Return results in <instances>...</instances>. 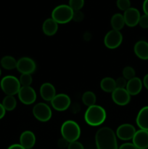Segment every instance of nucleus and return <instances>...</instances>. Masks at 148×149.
I'll list each match as a JSON object with an SVG mask.
<instances>
[{
  "label": "nucleus",
  "instance_id": "obj_10",
  "mask_svg": "<svg viewBox=\"0 0 148 149\" xmlns=\"http://www.w3.org/2000/svg\"><path fill=\"white\" fill-rule=\"evenodd\" d=\"M16 68L22 74H31L36 71V65L35 61L28 57L20 58L17 62Z\"/></svg>",
  "mask_w": 148,
  "mask_h": 149
},
{
  "label": "nucleus",
  "instance_id": "obj_9",
  "mask_svg": "<svg viewBox=\"0 0 148 149\" xmlns=\"http://www.w3.org/2000/svg\"><path fill=\"white\" fill-rule=\"evenodd\" d=\"M17 95H18L19 100L25 105L33 104L36 100V91L30 86L21 87Z\"/></svg>",
  "mask_w": 148,
  "mask_h": 149
},
{
  "label": "nucleus",
  "instance_id": "obj_38",
  "mask_svg": "<svg viewBox=\"0 0 148 149\" xmlns=\"http://www.w3.org/2000/svg\"><path fill=\"white\" fill-rule=\"evenodd\" d=\"M5 113H6V110L4 109V108L3 107L2 104L0 103V119H2V118L4 117V115H5Z\"/></svg>",
  "mask_w": 148,
  "mask_h": 149
},
{
  "label": "nucleus",
  "instance_id": "obj_35",
  "mask_svg": "<svg viewBox=\"0 0 148 149\" xmlns=\"http://www.w3.org/2000/svg\"><path fill=\"white\" fill-rule=\"evenodd\" d=\"M68 143H68L66 140H65L62 138L58 141V146L61 148H65V147H68Z\"/></svg>",
  "mask_w": 148,
  "mask_h": 149
},
{
  "label": "nucleus",
  "instance_id": "obj_16",
  "mask_svg": "<svg viewBox=\"0 0 148 149\" xmlns=\"http://www.w3.org/2000/svg\"><path fill=\"white\" fill-rule=\"evenodd\" d=\"M36 143V136L34 133L30 130L22 132L20 137V144L26 149L32 148Z\"/></svg>",
  "mask_w": 148,
  "mask_h": 149
},
{
  "label": "nucleus",
  "instance_id": "obj_30",
  "mask_svg": "<svg viewBox=\"0 0 148 149\" xmlns=\"http://www.w3.org/2000/svg\"><path fill=\"white\" fill-rule=\"evenodd\" d=\"M139 25L142 29H148V15L145 14H144L143 15H141L139 21Z\"/></svg>",
  "mask_w": 148,
  "mask_h": 149
},
{
  "label": "nucleus",
  "instance_id": "obj_33",
  "mask_svg": "<svg viewBox=\"0 0 148 149\" xmlns=\"http://www.w3.org/2000/svg\"><path fill=\"white\" fill-rule=\"evenodd\" d=\"M68 149H84V148L81 143L76 141L74 142L69 143L68 146Z\"/></svg>",
  "mask_w": 148,
  "mask_h": 149
},
{
  "label": "nucleus",
  "instance_id": "obj_8",
  "mask_svg": "<svg viewBox=\"0 0 148 149\" xmlns=\"http://www.w3.org/2000/svg\"><path fill=\"white\" fill-rule=\"evenodd\" d=\"M71 100L69 96L64 93L57 94L51 100V105L55 110L57 111H64L69 108Z\"/></svg>",
  "mask_w": 148,
  "mask_h": 149
},
{
  "label": "nucleus",
  "instance_id": "obj_26",
  "mask_svg": "<svg viewBox=\"0 0 148 149\" xmlns=\"http://www.w3.org/2000/svg\"><path fill=\"white\" fill-rule=\"evenodd\" d=\"M19 81H20L21 87H29L33 81L31 74H22L20 77V79H19Z\"/></svg>",
  "mask_w": 148,
  "mask_h": 149
},
{
  "label": "nucleus",
  "instance_id": "obj_14",
  "mask_svg": "<svg viewBox=\"0 0 148 149\" xmlns=\"http://www.w3.org/2000/svg\"><path fill=\"white\" fill-rule=\"evenodd\" d=\"M133 144L138 149L148 148V131L139 129L136 131L132 139Z\"/></svg>",
  "mask_w": 148,
  "mask_h": 149
},
{
  "label": "nucleus",
  "instance_id": "obj_22",
  "mask_svg": "<svg viewBox=\"0 0 148 149\" xmlns=\"http://www.w3.org/2000/svg\"><path fill=\"white\" fill-rule=\"evenodd\" d=\"M110 24H111L113 30L120 31L125 26V21L123 15L120 13H115L113 15L110 20Z\"/></svg>",
  "mask_w": 148,
  "mask_h": 149
},
{
  "label": "nucleus",
  "instance_id": "obj_42",
  "mask_svg": "<svg viewBox=\"0 0 148 149\" xmlns=\"http://www.w3.org/2000/svg\"><path fill=\"white\" fill-rule=\"evenodd\" d=\"M147 149H148V148H147Z\"/></svg>",
  "mask_w": 148,
  "mask_h": 149
},
{
  "label": "nucleus",
  "instance_id": "obj_28",
  "mask_svg": "<svg viewBox=\"0 0 148 149\" xmlns=\"http://www.w3.org/2000/svg\"><path fill=\"white\" fill-rule=\"evenodd\" d=\"M68 5L73 11L81 10L84 5V0H69Z\"/></svg>",
  "mask_w": 148,
  "mask_h": 149
},
{
  "label": "nucleus",
  "instance_id": "obj_18",
  "mask_svg": "<svg viewBox=\"0 0 148 149\" xmlns=\"http://www.w3.org/2000/svg\"><path fill=\"white\" fill-rule=\"evenodd\" d=\"M134 53L139 59L147 61L148 60V42L146 41H138L133 47Z\"/></svg>",
  "mask_w": 148,
  "mask_h": 149
},
{
  "label": "nucleus",
  "instance_id": "obj_15",
  "mask_svg": "<svg viewBox=\"0 0 148 149\" xmlns=\"http://www.w3.org/2000/svg\"><path fill=\"white\" fill-rule=\"evenodd\" d=\"M142 87H143V83L142 80L139 77H135L134 78L127 81L126 90L130 95H136L141 93Z\"/></svg>",
  "mask_w": 148,
  "mask_h": 149
},
{
  "label": "nucleus",
  "instance_id": "obj_2",
  "mask_svg": "<svg viewBox=\"0 0 148 149\" xmlns=\"http://www.w3.org/2000/svg\"><path fill=\"white\" fill-rule=\"evenodd\" d=\"M106 111L104 108L98 105L88 107L84 113V120L90 126L97 127L102 125L106 119Z\"/></svg>",
  "mask_w": 148,
  "mask_h": 149
},
{
  "label": "nucleus",
  "instance_id": "obj_13",
  "mask_svg": "<svg viewBox=\"0 0 148 149\" xmlns=\"http://www.w3.org/2000/svg\"><path fill=\"white\" fill-rule=\"evenodd\" d=\"M112 99L116 105L123 106L129 104L131 100V95L126 89L116 88L112 93Z\"/></svg>",
  "mask_w": 148,
  "mask_h": 149
},
{
  "label": "nucleus",
  "instance_id": "obj_39",
  "mask_svg": "<svg viewBox=\"0 0 148 149\" xmlns=\"http://www.w3.org/2000/svg\"><path fill=\"white\" fill-rule=\"evenodd\" d=\"M7 149H26L23 148L20 144H13L11 145Z\"/></svg>",
  "mask_w": 148,
  "mask_h": 149
},
{
  "label": "nucleus",
  "instance_id": "obj_7",
  "mask_svg": "<svg viewBox=\"0 0 148 149\" xmlns=\"http://www.w3.org/2000/svg\"><path fill=\"white\" fill-rule=\"evenodd\" d=\"M123 42V35L119 31L110 30L106 33L104 39V44L108 49H115L120 46Z\"/></svg>",
  "mask_w": 148,
  "mask_h": 149
},
{
  "label": "nucleus",
  "instance_id": "obj_21",
  "mask_svg": "<svg viewBox=\"0 0 148 149\" xmlns=\"http://www.w3.org/2000/svg\"><path fill=\"white\" fill-rule=\"evenodd\" d=\"M100 87L105 93H112L116 89L115 80L111 77H105L100 81Z\"/></svg>",
  "mask_w": 148,
  "mask_h": 149
},
{
  "label": "nucleus",
  "instance_id": "obj_25",
  "mask_svg": "<svg viewBox=\"0 0 148 149\" xmlns=\"http://www.w3.org/2000/svg\"><path fill=\"white\" fill-rule=\"evenodd\" d=\"M82 101L85 106L90 107L94 105H96L97 97L95 94L91 91H86L83 94Z\"/></svg>",
  "mask_w": 148,
  "mask_h": 149
},
{
  "label": "nucleus",
  "instance_id": "obj_37",
  "mask_svg": "<svg viewBox=\"0 0 148 149\" xmlns=\"http://www.w3.org/2000/svg\"><path fill=\"white\" fill-rule=\"evenodd\" d=\"M142 83H143L144 87L148 90V74H147L144 77L143 80H142Z\"/></svg>",
  "mask_w": 148,
  "mask_h": 149
},
{
  "label": "nucleus",
  "instance_id": "obj_4",
  "mask_svg": "<svg viewBox=\"0 0 148 149\" xmlns=\"http://www.w3.org/2000/svg\"><path fill=\"white\" fill-rule=\"evenodd\" d=\"M73 10L68 4H60L54 8L52 12V18L58 24H65L73 19Z\"/></svg>",
  "mask_w": 148,
  "mask_h": 149
},
{
  "label": "nucleus",
  "instance_id": "obj_11",
  "mask_svg": "<svg viewBox=\"0 0 148 149\" xmlns=\"http://www.w3.org/2000/svg\"><path fill=\"white\" fill-rule=\"evenodd\" d=\"M136 129L131 124H123L117 128L116 136L122 141H129L133 139Z\"/></svg>",
  "mask_w": 148,
  "mask_h": 149
},
{
  "label": "nucleus",
  "instance_id": "obj_24",
  "mask_svg": "<svg viewBox=\"0 0 148 149\" xmlns=\"http://www.w3.org/2000/svg\"><path fill=\"white\" fill-rule=\"evenodd\" d=\"M2 106L6 111H11L17 106V100L13 95H7L2 101Z\"/></svg>",
  "mask_w": 148,
  "mask_h": 149
},
{
  "label": "nucleus",
  "instance_id": "obj_23",
  "mask_svg": "<svg viewBox=\"0 0 148 149\" xmlns=\"http://www.w3.org/2000/svg\"><path fill=\"white\" fill-rule=\"evenodd\" d=\"M17 61H16L15 58L10 55L3 57L0 61L2 68L6 70L15 69L17 67Z\"/></svg>",
  "mask_w": 148,
  "mask_h": 149
},
{
  "label": "nucleus",
  "instance_id": "obj_32",
  "mask_svg": "<svg viewBox=\"0 0 148 149\" xmlns=\"http://www.w3.org/2000/svg\"><path fill=\"white\" fill-rule=\"evenodd\" d=\"M84 15L81 10H77V11H73V20L75 22H81L84 20Z\"/></svg>",
  "mask_w": 148,
  "mask_h": 149
},
{
  "label": "nucleus",
  "instance_id": "obj_36",
  "mask_svg": "<svg viewBox=\"0 0 148 149\" xmlns=\"http://www.w3.org/2000/svg\"><path fill=\"white\" fill-rule=\"evenodd\" d=\"M142 9H143L144 13L148 15V0H145L142 4Z\"/></svg>",
  "mask_w": 148,
  "mask_h": 149
},
{
  "label": "nucleus",
  "instance_id": "obj_20",
  "mask_svg": "<svg viewBox=\"0 0 148 149\" xmlns=\"http://www.w3.org/2000/svg\"><path fill=\"white\" fill-rule=\"evenodd\" d=\"M58 30V23L55 20L49 17L46 19L42 25V31L44 33L48 36H54Z\"/></svg>",
  "mask_w": 148,
  "mask_h": 149
},
{
  "label": "nucleus",
  "instance_id": "obj_41",
  "mask_svg": "<svg viewBox=\"0 0 148 149\" xmlns=\"http://www.w3.org/2000/svg\"><path fill=\"white\" fill-rule=\"evenodd\" d=\"M30 149H32V148H30Z\"/></svg>",
  "mask_w": 148,
  "mask_h": 149
},
{
  "label": "nucleus",
  "instance_id": "obj_27",
  "mask_svg": "<svg viewBox=\"0 0 148 149\" xmlns=\"http://www.w3.org/2000/svg\"><path fill=\"white\" fill-rule=\"evenodd\" d=\"M136 77V71L131 66H126L123 69V77L127 81Z\"/></svg>",
  "mask_w": 148,
  "mask_h": 149
},
{
  "label": "nucleus",
  "instance_id": "obj_1",
  "mask_svg": "<svg viewBox=\"0 0 148 149\" xmlns=\"http://www.w3.org/2000/svg\"><path fill=\"white\" fill-rule=\"evenodd\" d=\"M95 143L97 149H118L115 133L111 128L107 127L97 130L95 135Z\"/></svg>",
  "mask_w": 148,
  "mask_h": 149
},
{
  "label": "nucleus",
  "instance_id": "obj_19",
  "mask_svg": "<svg viewBox=\"0 0 148 149\" xmlns=\"http://www.w3.org/2000/svg\"><path fill=\"white\" fill-rule=\"evenodd\" d=\"M136 122L139 129L148 131V106L139 110L136 116Z\"/></svg>",
  "mask_w": 148,
  "mask_h": 149
},
{
  "label": "nucleus",
  "instance_id": "obj_29",
  "mask_svg": "<svg viewBox=\"0 0 148 149\" xmlns=\"http://www.w3.org/2000/svg\"><path fill=\"white\" fill-rule=\"evenodd\" d=\"M116 4H117L118 8L123 12H125L131 7L130 0H117Z\"/></svg>",
  "mask_w": 148,
  "mask_h": 149
},
{
  "label": "nucleus",
  "instance_id": "obj_12",
  "mask_svg": "<svg viewBox=\"0 0 148 149\" xmlns=\"http://www.w3.org/2000/svg\"><path fill=\"white\" fill-rule=\"evenodd\" d=\"M123 16L124 18L125 25L129 27H134L139 24L141 15L137 9L131 7L124 12Z\"/></svg>",
  "mask_w": 148,
  "mask_h": 149
},
{
  "label": "nucleus",
  "instance_id": "obj_17",
  "mask_svg": "<svg viewBox=\"0 0 148 149\" xmlns=\"http://www.w3.org/2000/svg\"><path fill=\"white\" fill-rule=\"evenodd\" d=\"M40 95L43 100L51 102L57 95L55 87L51 83H44L40 87Z\"/></svg>",
  "mask_w": 148,
  "mask_h": 149
},
{
  "label": "nucleus",
  "instance_id": "obj_34",
  "mask_svg": "<svg viewBox=\"0 0 148 149\" xmlns=\"http://www.w3.org/2000/svg\"><path fill=\"white\" fill-rule=\"evenodd\" d=\"M118 149H138L133 144V143H126L119 147Z\"/></svg>",
  "mask_w": 148,
  "mask_h": 149
},
{
  "label": "nucleus",
  "instance_id": "obj_6",
  "mask_svg": "<svg viewBox=\"0 0 148 149\" xmlns=\"http://www.w3.org/2000/svg\"><path fill=\"white\" fill-rule=\"evenodd\" d=\"M33 114L39 122H46L51 119L52 112L47 104L44 103H39L33 106Z\"/></svg>",
  "mask_w": 148,
  "mask_h": 149
},
{
  "label": "nucleus",
  "instance_id": "obj_3",
  "mask_svg": "<svg viewBox=\"0 0 148 149\" xmlns=\"http://www.w3.org/2000/svg\"><path fill=\"white\" fill-rule=\"evenodd\" d=\"M61 135L68 143L78 141L81 136V128L73 120H67L61 126Z\"/></svg>",
  "mask_w": 148,
  "mask_h": 149
},
{
  "label": "nucleus",
  "instance_id": "obj_40",
  "mask_svg": "<svg viewBox=\"0 0 148 149\" xmlns=\"http://www.w3.org/2000/svg\"><path fill=\"white\" fill-rule=\"evenodd\" d=\"M1 75V68H0V76Z\"/></svg>",
  "mask_w": 148,
  "mask_h": 149
},
{
  "label": "nucleus",
  "instance_id": "obj_5",
  "mask_svg": "<svg viewBox=\"0 0 148 149\" xmlns=\"http://www.w3.org/2000/svg\"><path fill=\"white\" fill-rule=\"evenodd\" d=\"M0 86L2 91L7 95H13L17 94L21 85L17 78L14 76H6L1 79Z\"/></svg>",
  "mask_w": 148,
  "mask_h": 149
},
{
  "label": "nucleus",
  "instance_id": "obj_31",
  "mask_svg": "<svg viewBox=\"0 0 148 149\" xmlns=\"http://www.w3.org/2000/svg\"><path fill=\"white\" fill-rule=\"evenodd\" d=\"M127 81V80L125 78H123V77H118V78L115 80L116 88L126 89Z\"/></svg>",
  "mask_w": 148,
  "mask_h": 149
}]
</instances>
